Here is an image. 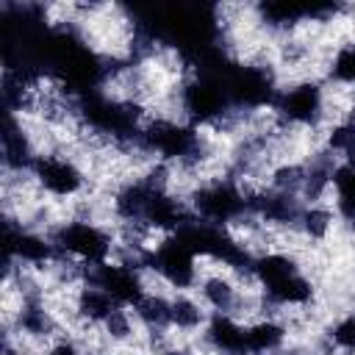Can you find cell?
I'll list each match as a JSON object with an SVG mask.
<instances>
[{
  "mask_svg": "<svg viewBox=\"0 0 355 355\" xmlns=\"http://www.w3.org/2000/svg\"><path fill=\"white\" fill-rule=\"evenodd\" d=\"M250 277L263 291V300L277 308H302L313 300V283L288 252H263L252 258Z\"/></svg>",
  "mask_w": 355,
  "mask_h": 355,
  "instance_id": "obj_1",
  "label": "cell"
},
{
  "mask_svg": "<svg viewBox=\"0 0 355 355\" xmlns=\"http://www.w3.org/2000/svg\"><path fill=\"white\" fill-rule=\"evenodd\" d=\"M53 244L64 258L78 261L80 266H97L111 261L114 252V239L105 227L89 219H75V222H61L53 230Z\"/></svg>",
  "mask_w": 355,
  "mask_h": 355,
  "instance_id": "obj_2",
  "label": "cell"
},
{
  "mask_svg": "<svg viewBox=\"0 0 355 355\" xmlns=\"http://www.w3.org/2000/svg\"><path fill=\"white\" fill-rule=\"evenodd\" d=\"M191 214L202 222L227 227L230 222H241L250 211V194L239 189L233 180H214L194 191Z\"/></svg>",
  "mask_w": 355,
  "mask_h": 355,
  "instance_id": "obj_3",
  "label": "cell"
},
{
  "mask_svg": "<svg viewBox=\"0 0 355 355\" xmlns=\"http://www.w3.org/2000/svg\"><path fill=\"white\" fill-rule=\"evenodd\" d=\"M200 255L180 239V236H166L161 244H155L150 250V261L147 266L153 272H158V277L164 283H169L175 291H186L194 288L200 280V266H197Z\"/></svg>",
  "mask_w": 355,
  "mask_h": 355,
  "instance_id": "obj_4",
  "label": "cell"
},
{
  "mask_svg": "<svg viewBox=\"0 0 355 355\" xmlns=\"http://www.w3.org/2000/svg\"><path fill=\"white\" fill-rule=\"evenodd\" d=\"M31 178L44 194L58 197V200L75 197L86 186V172L78 166L75 158L64 153H39V158L33 161Z\"/></svg>",
  "mask_w": 355,
  "mask_h": 355,
  "instance_id": "obj_5",
  "label": "cell"
},
{
  "mask_svg": "<svg viewBox=\"0 0 355 355\" xmlns=\"http://www.w3.org/2000/svg\"><path fill=\"white\" fill-rule=\"evenodd\" d=\"M83 283L100 286L122 308H133L147 294V286L141 280V269L119 263V261H105V263H97V266H86Z\"/></svg>",
  "mask_w": 355,
  "mask_h": 355,
  "instance_id": "obj_6",
  "label": "cell"
},
{
  "mask_svg": "<svg viewBox=\"0 0 355 355\" xmlns=\"http://www.w3.org/2000/svg\"><path fill=\"white\" fill-rule=\"evenodd\" d=\"M272 108L288 125H316L324 116V92L319 83L302 80L288 89H280Z\"/></svg>",
  "mask_w": 355,
  "mask_h": 355,
  "instance_id": "obj_7",
  "label": "cell"
},
{
  "mask_svg": "<svg viewBox=\"0 0 355 355\" xmlns=\"http://www.w3.org/2000/svg\"><path fill=\"white\" fill-rule=\"evenodd\" d=\"M202 336L219 355H250L247 352V322L230 313H211Z\"/></svg>",
  "mask_w": 355,
  "mask_h": 355,
  "instance_id": "obj_8",
  "label": "cell"
},
{
  "mask_svg": "<svg viewBox=\"0 0 355 355\" xmlns=\"http://www.w3.org/2000/svg\"><path fill=\"white\" fill-rule=\"evenodd\" d=\"M197 291H200L202 305L211 313H230V316H236V311L241 308V288L236 286L233 277H227L222 272L202 275L197 280Z\"/></svg>",
  "mask_w": 355,
  "mask_h": 355,
  "instance_id": "obj_9",
  "label": "cell"
},
{
  "mask_svg": "<svg viewBox=\"0 0 355 355\" xmlns=\"http://www.w3.org/2000/svg\"><path fill=\"white\" fill-rule=\"evenodd\" d=\"M286 338H288L286 324L272 316L247 322V352L250 355H275L283 349Z\"/></svg>",
  "mask_w": 355,
  "mask_h": 355,
  "instance_id": "obj_10",
  "label": "cell"
},
{
  "mask_svg": "<svg viewBox=\"0 0 355 355\" xmlns=\"http://www.w3.org/2000/svg\"><path fill=\"white\" fill-rule=\"evenodd\" d=\"M116 308H119V305L114 302V297L105 294L100 286H94V283H80V288H78V294H75V313H78L83 322L100 327Z\"/></svg>",
  "mask_w": 355,
  "mask_h": 355,
  "instance_id": "obj_11",
  "label": "cell"
},
{
  "mask_svg": "<svg viewBox=\"0 0 355 355\" xmlns=\"http://www.w3.org/2000/svg\"><path fill=\"white\" fill-rule=\"evenodd\" d=\"M133 313H136L139 324L144 330H150V333H166V330H172V297H166V294L147 291L133 305Z\"/></svg>",
  "mask_w": 355,
  "mask_h": 355,
  "instance_id": "obj_12",
  "label": "cell"
},
{
  "mask_svg": "<svg viewBox=\"0 0 355 355\" xmlns=\"http://www.w3.org/2000/svg\"><path fill=\"white\" fill-rule=\"evenodd\" d=\"M208 316H211V311L202 305V300H194L186 291L172 294V330H180V333L205 330Z\"/></svg>",
  "mask_w": 355,
  "mask_h": 355,
  "instance_id": "obj_13",
  "label": "cell"
},
{
  "mask_svg": "<svg viewBox=\"0 0 355 355\" xmlns=\"http://www.w3.org/2000/svg\"><path fill=\"white\" fill-rule=\"evenodd\" d=\"M330 189L336 191L338 216L355 227V166L338 161L333 169V178H330Z\"/></svg>",
  "mask_w": 355,
  "mask_h": 355,
  "instance_id": "obj_14",
  "label": "cell"
},
{
  "mask_svg": "<svg viewBox=\"0 0 355 355\" xmlns=\"http://www.w3.org/2000/svg\"><path fill=\"white\" fill-rule=\"evenodd\" d=\"M297 227L302 230L305 239L322 241V239H327V233L333 227V211L324 202H308L302 208V214H300V225Z\"/></svg>",
  "mask_w": 355,
  "mask_h": 355,
  "instance_id": "obj_15",
  "label": "cell"
},
{
  "mask_svg": "<svg viewBox=\"0 0 355 355\" xmlns=\"http://www.w3.org/2000/svg\"><path fill=\"white\" fill-rule=\"evenodd\" d=\"M327 78L338 86H355V42L341 44L330 64H327Z\"/></svg>",
  "mask_w": 355,
  "mask_h": 355,
  "instance_id": "obj_16",
  "label": "cell"
},
{
  "mask_svg": "<svg viewBox=\"0 0 355 355\" xmlns=\"http://www.w3.org/2000/svg\"><path fill=\"white\" fill-rule=\"evenodd\" d=\"M136 324H139V319H136V313H133V308H116L100 327H103V333L111 338V341H130L133 336H136Z\"/></svg>",
  "mask_w": 355,
  "mask_h": 355,
  "instance_id": "obj_17",
  "label": "cell"
},
{
  "mask_svg": "<svg viewBox=\"0 0 355 355\" xmlns=\"http://www.w3.org/2000/svg\"><path fill=\"white\" fill-rule=\"evenodd\" d=\"M327 338H330V344H333L338 352H355V311L347 313V316H341V319L330 327Z\"/></svg>",
  "mask_w": 355,
  "mask_h": 355,
  "instance_id": "obj_18",
  "label": "cell"
},
{
  "mask_svg": "<svg viewBox=\"0 0 355 355\" xmlns=\"http://www.w3.org/2000/svg\"><path fill=\"white\" fill-rule=\"evenodd\" d=\"M47 355H80V349L72 341H55L47 347Z\"/></svg>",
  "mask_w": 355,
  "mask_h": 355,
  "instance_id": "obj_19",
  "label": "cell"
},
{
  "mask_svg": "<svg viewBox=\"0 0 355 355\" xmlns=\"http://www.w3.org/2000/svg\"><path fill=\"white\" fill-rule=\"evenodd\" d=\"M161 355H194L191 349H186V347H166Z\"/></svg>",
  "mask_w": 355,
  "mask_h": 355,
  "instance_id": "obj_20",
  "label": "cell"
},
{
  "mask_svg": "<svg viewBox=\"0 0 355 355\" xmlns=\"http://www.w3.org/2000/svg\"><path fill=\"white\" fill-rule=\"evenodd\" d=\"M322 355H333V352H322Z\"/></svg>",
  "mask_w": 355,
  "mask_h": 355,
  "instance_id": "obj_21",
  "label": "cell"
}]
</instances>
